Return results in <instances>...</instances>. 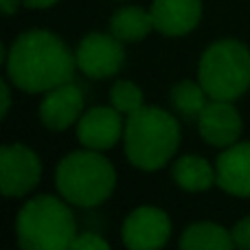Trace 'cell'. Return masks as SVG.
<instances>
[{
	"instance_id": "30bf717a",
	"label": "cell",
	"mask_w": 250,
	"mask_h": 250,
	"mask_svg": "<svg viewBox=\"0 0 250 250\" xmlns=\"http://www.w3.org/2000/svg\"><path fill=\"white\" fill-rule=\"evenodd\" d=\"M242 114L237 112L233 101L208 99L204 110L198 114L200 136L217 149H226V147L235 145L242 136Z\"/></svg>"
},
{
	"instance_id": "9c48e42d",
	"label": "cell",
	"mask_w": 250,
	"mask_h": 250,
	"mask_svg": "<svg viewBox=\"0 0 250 250\" xmlns=\"http://www.w3.org/2000/svg\"><path fill=\"white\" fill-rule=\"evenodd\" d=\"M125 121L114 105H97L82 114L77 123V138L83 147L108 151L123 138Z\"/></svg>"
},
{
	"instance_id": "ffe728a7",
	"label": "cell",
	"mask_w": 250,
	"mask_h": 250,
	"mask_svg": "<svg viewBox=\"0 0 250 250\" xmlns=\"http://www.w3.org/2000/svg\"><path fill=\"white\" fill-rule=\"evenodd\" d=\"M230 235H233V244H235V248L250 250V215H246L244 220H239L237 224L233 226Z\"/></svg>"
},
{
	"instance_id": "7c38bea8",
	"label": "cell",
	"mask_w": 250,
	"mask_h": 250,
	"mask_svg": "<svg viewBox=\"0 0 250 250\" xmlns=\"http://www.w3.org/2000/svg\"><path fill=\"white\" fill-rule=\"evenodd\" d=\"M217 187L237 198H250V141L222 149L215 160Z\"/></svg>"
},
{
	"instance_id": "6da1fadb",
	"label": "cell",
	"mask_w": 250,
	"mask_h": 250,
	"mask_svg": "<svg viewBox=\"0 0 250 250\" xmlns=\"http://www.w3.org/2000/svg\"><path fill=\"white\" fill-rule=\"evenodd\" d=\"M4 68L7 79L18 90L33 95L73 82L77 62L60 35L33 29L13 40L4 55Z\"/></svg>"
},
{
	"instance_id": "ba28073f",
	"label": "cell",
	"mask_w": 250,
	"mask_h": 250,
	"mask_svg": "<svg viewBox=\"0 0 250 250\" xmlns=\"http://www.w3.org/2000/svg\"><path fill=\"white\" fill-rule=\"evenodd\" d=\"M121 237L132 250L163 248L171 237V220L158 207H138L125 217Z\"/></svg>"
},
{
	"instance_id": "8fae6325",
	"label": "cell",
	"mask_w": 250,
	"mask_h": 250,
	"mask_svg": "<svg viewBox=\"0 0 250 250\" xmlns=\"http://www.w3.org/2000/svg\"><path fill=\"white\" fill-rule=\"evenodd\" d=\"M83 114V92L73 82L60 83L44 92L40 104V121L51 132H64L70 125H77Z\"/></svg>"
},
{
	"instance_id": "52a82bcc",
	"label": "cell",
	"mask_w": 250,
	"mask_h": 250,
	"mask_svg": "<svg viewBox=\"0 0 250 250\" xmlns=\"http://www.w3.org/2000/svg\"><path fill=\"white\" fill-rule=\"evenodd\" d=\"M75 62L90 79L114 77L125 64L123 42L112 33H88L77 44Z\"/></svg>"
},
{
	"instance_id": "8992f818",
	"label": "cell",
	"mask_w": 250,
	"mask_h": 250,
	"mask_svg": "<svg viewBox=\"0 0 250 250\" xmlns=\"http://www.w3.org/2000/svg\"><path fill=\"white\" fill-rule=\"evenodd\" d=\"M42 178V160L31 147L9 143L0 149V187L7 198L29 195Z\"/></svg>"
},
{
	"instance_id": "4fadbf2b",
	"label": "cell",
	"mask_w": 250,
	"mask_h": 250,
	"mask_svg": "<svg viewBox=\"0 0 250 250\" xmlns=\"http://www.w3.org/2000/svg\"><path fill=\"white\" fill-rule=\"evenodd\" d=\"M149 11L158 33L180 38L200 24L202 0H154Z\"/></svg>"
},
{
	"instance_id": "5b68a950",
	"label": "cell",
	"mask_w": 250,
	"mask_h": 250,
	"mask_svg": "<svg viewBox=\"0 0 250 250\" xmlns=\"http://www.w3.org/2000/svg\"><path fill=\"white\" fill-rule=\"evenodd\" d=\"M198 82L211 99H239L250 88V51L230 38L213 42L200 57Z\"/></svg>"
},
{
	"instance_id": "277c9868",
	"label": "cell",
	"mask_w": 250,
	"mask_h": 250,
	"mask_svg": "<svg viewBox=\"0 0 250 250\" xmlns=\"http://www.w3.org/2000/svg\"><path fill=\"white\" fill-rule=\"evenodd\" d=\"M55 185L66 202L79 208H92L112 195L117 187V171L104 151L83 147L60 160Z\"/></svg>"
},
{
	"instance_id": "d6986e66",
	"label": "cell",
	"mask_w": 250,
	"mask_h": 250,
	"mask_svg": "<svg viewBox=\"0 0 250 250\" xmlns=\"http://www.w3.org/2000/svg\"><path fill=\"white\" fill-rule=\"evenodd\" d=\"M70 248H77V250H108L110 244L108 239H104L101 235L97 233H77V237L73 239Z\"/></svg>"
},
{
	"instance_id": "603a6c76",
	"label": "cell",
	"mask_w": 250,
	"mask_h": 250,
	"mask_svg": "<svg viewBox=\"0 0 250 250\" xmlns=\"http://www.w3.org/2000/svg\"><path fill=\"white\" fill-rule=\"evenodd\" d=\"M22 0H0V7H2V13L4 16H13L18 11Z\"/></svg>"
},
{
	"instance_id": "5bb4252c",
	"label": "cell",
	"mask_w": 250,
	"mask_h": 250,
	"mask_svg": "<svg viewBox=\"0 0 250 250\" xmlns=\"http://www.w3.org/2000/svg\"><path fill=\"white\" fill-rule=\"evenodd\" d=\"M171 176L180 189L185 191H200L211 189L213 185H217V176H215V165H211L204 156H180L171 167Z\"/></svg>"
},
{
	"instance_id": "e0dca14e",
	"label": "cell",
	"mask_w": 250,
	"mask_h": 250,
	"mask_svg": "<svg viewBox=\"0 0 250 250\" xmlns=\"http://www.w3.org/2000/svg\"><path fill=\"white\" fill-rule=\"evenodd\" d=\"M169 99H171V105L180 114H185L189 119H198V114L204 110V105L208 104L211 97L207 95V90H204V86L200 82L182 79L171 88Z\"/></svg>"
},
{
	"instance_id": "9a60e30c",
	"label": "cell",
	"mask_w": 250,
	"mask_h": 250,
	"mask_svg": "<svg viewBox=\"0 0 250 250\" xmlns=\"http://www.w3.org/2000/svg\"><path fill=\"white\" fill-rule=\"evenodd\" d=\"M156 31L154 18L149 9L141 7H121L110 18V33L121 42H141L147 35Z\"/></svg>"
},
{
	"instance_id": "44dd1931",
	"label": "cell",
	"mask_w": 250,
	"mask_h": 250,
	"mask_svg": "<svg viewBox=\"0 0 250 250\" xmlns=\"http://www.w3.org/2000/svg\"><path fill=\"white\" fill-rule=\"evenodd\" d=\"M0 97H2V110H0V117H7L9 110H11V88H9V79H4L0 83Z\"/></svg>"
},
{
	"instance_id": "3957f363",
	"label": "cell",
	"mask_w": 250,
	"mask_h": 250,
	"mask_svg": "<svg viewBox=\"0 0 250 250\" xmlns=\"http://www.w3.org/2000/svg\"><path fill=\"white\" fill-rule=\"evenodd\" d=\"M64 198L35 195L16 217V239L24 250H66L77 237V222Z\"/></svg>"
},
{
	"instance_id": "2e32d148",
	"label": "cell",
	"mask_w": 250,
	"mask_h": 250,
	"mask_svg": "<svg viewBox=\"0 0 250 250\" xmlns=\"http://www.w3.org/2000/svg\"><path fill=\"white\" fill-rule=\"evenodd\" d=\"M233 235L215 222H198L185 229L180 248L185 250H229L233 248Z\"/></svg>"
},
{
	"instance_id": "ac0fdd59",
	"label": "cell",
	"mask_w": 250,
	"mask_h": 250,
	"mask_svg": "<svg viewBox=\"0 0 250 250\" xmlns=\"http://www.w3.org/2000/svg\"><path fill=\"white\" fill-rule=\"evenodd\" d=\"M110 105H114L123 117H129V114H134L136 110H141L145 105L143 90L136 83L127 82V79H119L110 88Z\"/></svg>"
},
{
	"instance_id": "7402d4cb",
	"label": "cell",
	"mask_w": 250,
	"mask_h": 250,
	"mask_svg": "<svg viewBox=\"0 0 250 250\" xmlns=\"http://www.w3.org/2000/svg\"><path fill=\"white\" fill-rule=\"evenodd\" d=\"M57 2H60V0H22V4H26V7H31V9H48Z\"/></svg>"
},
{
	"instance_id": "7a4b0ae2",
	"label": "cell",
	"mask_w": 250,
	"mask_h": 250,
	"mask_svg": "<svg viewBox=\"0 0 250 250\" xmlns=\"http://www.w3.org/2000/svg\"><path fill=\"white\" fill-rule=\"evenodd\" d=\"M180 125L171 112L156 105H143L125 117V156L136 169L156 171L176 156L180 147Z\"/></svg>"
}]
</instances>
